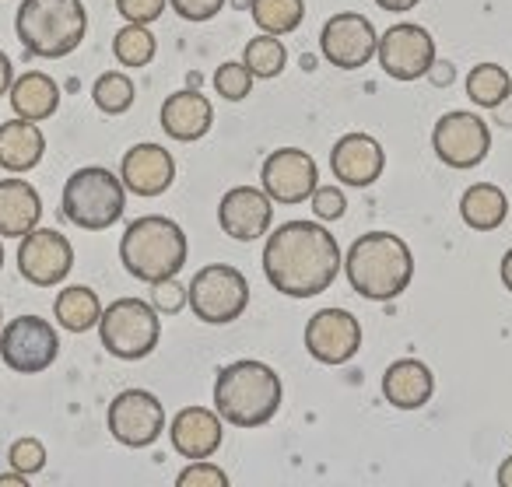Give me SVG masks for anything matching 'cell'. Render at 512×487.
Instances as JSON below:
<instances>
[{"instance_id":"6da1fadb","label":"cell","mask_w":512,"mask_h":487,"mask_svg":"<svg viewBox=\"0 0 512 487\" xmlns=\"http://www.w3.org/2000/svg\"><path fill=\"white\" fill-rule=\"evenodd\" d=\"M264 274L281 295H323L341 274V246L327 228L313 221H288L267 239Z\"/></svg>"},{"instance_id":"7a4b0ae2","label":"cell","mask_w":512,"mask_h":487,"mask_svg":"<svg viewBox=\"0 0 512 487\" xmlns=\"http://www.w3.org/2000/svg\"><path fill=\"white\" fill-rule=\"evenodd\" d=\"M351 288L369 302H390L404 295L414 277V256L400 235L390 232H369L355 239L344 260Z\"/></svg>"},{"instance_id":"3957f363","label":"cell","mask_w":512,"mask_h":487,"mask_svg":"<svg viewBox=\"0 0 512 487\" xmlns=\"http://www.w3.org/2000/svg\"><path fill=\"white\" fill-rule=\"evenodd\" d=\"M285 400V386L281 375L264 361H235V365L221 368L218 382H214V407H218L221 421L235 424V428H260L281 410Z\"/></svg>"},{"instance_id":"277c9868","label":"cell","mask_w":512,"mask_h":487,"mask_svg":"<svg viewBox=\"0 0 512 487\" xmlns=\"http://www.w3.org/2000/svg\"><path fill=\"white\" fill-rule=\"evenodd\" d=\"M15 32L32 57L60 60L88 36V11L81 0H22Z\"/></svg>"},{"instance_id":"5b68a950","label":"cell","mask_w":512,"mask_h":487,"mask_svg":"<svg viewBox=\"0 0 512 487\" xmlns=\"http://www.w3.org/2000/svg\"><path fill=\"white\" fill-rule=\"evenodd\" d=\"M120 260L130 277L144 284H158L176 277L186 263V235L172 218L148 214L127 225L120 242Z\"/></svg>"},{"instance_id":"8992f818","label":"cell","mask_w":512,"mask_h":487,"mask_svg":"<svg viewBox=\"0 0 512 487\" xmlns=\"http://www.w3.org/2000/svg\"><path fill=\"white\" fill-rule=\"evenodd\" d=\"M60 207H64V218L71 225L85 228V232H102V228H113L123 218L127 186L109 169L88 165V169H78L67 179Z\"/></svg>"},{"instance_id":"52a82bcc","label":"cell","mask_w":512,"mask_h":487,"mask_svg":"<svg viewBox=\"0 0 512 487\" xmlns=\"http://www.w3.org/2000/svg\"><path fill=\"white\" fill-rule=\"evenodd\" d=\"M99 337L113 358L120 361H141L158 347L162 323L158 309L141 298H116L99 316Z\"/></svg>"},{"instance_id":"ba28073f","label":"cell","mask_w":512,"mask_h":487,"mask_svg":"<svg viewBox=\"0 0 512 487\" xmlns=\"http://www.w3.org/2000/svg\"><path fill=\"white\" fill-rule=\"evenodd\" d=\"M186 302L200 323H232L249 305V281L228 263H211V267L197 270V277L186 288Z\"/></svg>"},{"instance_id":"9c48e42d","label":"cell","mask_w":512,"mask_h":487,"mask_svg":"<svg viewBox=\"0 0 512 487\" xmlns=\"http://www.w3.org/2000/svg\"><path fill=\"white\" fill-rule=\"evenodd\" d=\"M60 337L46 319L39 316H18L0 330V358L11 372L36 375L57 361Z\"/></svg>"},{"instance_id":"30bf717a","label":"cell","mask_w":512,"mask_h":487,"mask_svg":"<svg viewBox=\"0 0 512 487\" xmlns=\"http://www.w3.org/2000/svg\"><path fill=\"white\" fill-rule=\"evenodd\" d=\"M109 431L116 442L130 445V449L155 445L165 431V407L148 389H123L109 403Z\"/></svg>"},{"instance_id":"8fae6325","label":"cell","mask_w":512,"mask_h":487,"mask_svg":"<svg viewBox=\"0 0 512 487\" xmlns=\"http://www.w3.org/2000/svg\"><path fill=\"white\" fill-rule=\"evenodd\" d=\"M74 267V246L53 228H32L18 246V270L36 288H57Z\"/></svg>"},{"instance_id":"7c38bea8","label":"cell","mask_w":512,"mask_h":487,"mask_svg":"<svg viewBox=\"0 0 512 487\" xmlns=\"http://www.w3.org/2000/svg\"><path fill=\"white\" fill-rule=\"evenodd\" d=\"M432 148L449 169H474V165H481L488 158V123L474 113H446L435 123Z\"/></svg>"},{"instance_id":"4fadbf2b","label":"cell","mask_w":512,"mask_h":487,"mask_svg":"<svg viewBox=\"0 0 512 487\" xmlns=\"http://www.w3.org/2000/svg\"><path fill=\"white\" fill-rule=\"evenodd\" d=\"M376 57L390 78L418 81L435 64V39L421 25H393L376 43Z\"/></svg>"},{"instance_id":"5bb4252c","label":"cell","mask_w":512,"mask_h":487,"mask_svg":"<svg viewBox=\"0 0 512 487\" xmlns=\"http://www.w3.org/2000/svg\"><path fill=\"white\" fill-rule=\"evenodd\" d=\"M376 25L365 15H355V11H344V15H334L320 32V50L323 57L330 60L341 71H358L365 67L372 57H376Z\"/></svg>"},{"instance_id":"9a60e30c","label":"cell","mask_w":512,"mask_h":487,"mask_svg":"<svg viewBox=\"0 0 512 487\" xmlns=\"http://www.w3.org/2000/svg\"><path fill=\"white\" fill-rule=\"evenodd\" d=\"M260 179H264V193L271 200H278V204H302L320 186V172H316L313 155L299 148L274 151L264 162Z\"/></svg>"},{"instance_id":"2e32d148","label":"cell","mask_w":512,"mask_h":487,"mask_svg":"<svg viewBox=\"0 0 512 487\" xmlns=\"http://www.w3.org/2000/svg\"><path fill=\"white\" fill-rule=\"evenodd\" d=\"M306 347L323 365H344L362 347V326L344 309H320L306 326Z\"/></svg>"},{"instance_id":"e0dca14e","label":"cell","mask_w":512,"mask_h":487,"mask_svg":"<svg viewBox=\"0 0 512 487\" xmlns=\"http://www.w3.org/2000/svg\"><path fill=\"white\" fill-rule=\"evenodd\" d=\"M218 221L225 228V235L239 242H253L260 235H267L274 221V204L264 190H256V186H235L221 197L218 207Z\"/></svg>"},{"instance_id":"ac0fdd59","label":"cell","mask_w":512,"mask_h":487,"mask_svg":"<svg viewBox=\"0 0 512 487\" xmlns=\"http://www.w3.org/2000/svg\"><path fill=\"white\" fill-rule=\"evenodd\" d=\"M120 179L137 197H162L176 179V162L162 144H137L123 155Z\"/></svg>"},{"instance_id":"d6986e66","label":"cell","mask_w":512,"mask_h":487,"mask_svg":"<svg viewBox=\"0 0 512 487\" xmlns=\"http://www.w3.org/2000/svg\"><path fill=\"white\" fill-rule=\"evenodd\" d=\"M383 165H386L383 148H379V141L369 134L341 137V141L334 144V151H330V169L348 186H372L383 176Z\"/></svg>"},{"instance_id":"ffe728a7","label":"cell","mask_w":512,"mask_h":487,"mask_svg":"<svg viewBox=\"0 0 512 487\" xmlns=\"http://www.w3.org/2000/svg\"><path fill=\"white\" fill-rule=\"evenodd\" d=\"M221 414L207 407H183L176 417H172V449L183 459H211L221 445Z\"/></svg>"},{"instance_id":"44dd1931","label":"cell","mask_w":512,"mask_h":487,"mask_svg":"<svg viewBox=\"0 0 512 487\" xmlns=\"http://www.w3.org/2000/svg\"><path fill=\"white\" fill-rule=\"evenodd\" d=\"M211 123H214V109L200 92L183 88V92L169 95L162 102V130L172 141H183V144L200 141L211 130Z\"/></svg>"},{"instance_id":"7402d4cb","label":"cell","mask_w":512,"mask_h":487,"mask_svg":"<svg viewBox=\"0 0 512 487\" xmlns=\"http://www.w3.org/2000/svg\"><path fill=\"white\" fill-rule=\"evenodd\" d=\"M432 389H435V375L425 361H414V358H404V361H393L383 375V396L386 403L400 410H418L432 400Z\"/></svg>"},{"instance_id":"603a6c76","label":"cell","mask_w":512,"mask_h":487,"mask_svg":"<svg viewBox=\"0 0 512 487\" xmlns=\"http://www.w3.org/2000/svg\"><path fill=\"white\" fill-rule=\"evenodd\" d=\"M43 218V200L25 179H0V235L22 239Z\"/></svg>"},{"instance_id":"cb8c5ba5","label":"cell","mask_w":512,"mask_h":487,"mask_svg":"<svg viewBox=\"0 0 512 487\" xmlns=\"http://www.w3.org/2000/svg\"><path fill=\"white\" fill-rule=\"evenodd\" d=\"M46 137L39 130V123L32 120H11L0 123V169L8 172H29L43 162Z\"/></svg>"},{"instance_id":"d4e9b609","label":"cell","mask_w":512,"mask_h":487,"mask_svg":"<svg viewBox=\"0 0 512 487\" xmlns=\"http://www.w3.org/2000/svg\"><path fill=\"white\" fill-rule=\"evenodd\" d=\"M11 109L15 116L32 123H43L50 120L53 113L60 109V88L50 74L43 71H29L11 85Z\"/></svg>"},{"instance_id":"484cf974","label":"cell","mask_w":512,"mask_h":487,"mask_svg":"<svg viewBox=\"0 0 512 487\" xmlns=\"http://www.w3.org/2000/svg\"><path fill=\"white\" fill-rule=\"evenodd\" d=\"M460 214L470 228H477V232H495V228L505 221V214H509V197H505L498 186L477 183L463 193Z\"/></svg>"},{"instance_id":"4316f807","label":"cell","mask_w":512,"mask_h":487,"mask_svg":"<svg viewBox=\"0 0 512 487\" xmlns=\"http://www.w3.org/2000/svg\"><path fill=\"white\" fill-rule=\"evenodd\" d=\"M53 312H57L60 326L71 333H88L92 326H99L102 316V302L92 288L85 284H74V288H64L53 302Z\"/></svg>"},{"instance_id":"83f0119b","label":"cell","mask_w":512,"mask_h":487,"mask_svg":"<svg viewBox=\"0 0 512 487\" xmlns=\"http://www.w3.org/2000/svg\"><path fill=\"white\" fill-rule=\"evenodd\" d=\"M249 11H253V22L260 32H267V36H288L306 18V0H253Z\"/></svg>"},{"instance_id":"f1b7e54d","label":"cell","mask_w":512,"mask_h":487,"mask_svg":"<svg viewBox=\"0 0 512 487\" xmlns=\"http://www.w3.org/2000/svg\"><path fill=\"white\" fill-rule=\"evenodd\" d=\"M467 95L474 106L498 109L512 95V81H509V74H505V67H498V64L474 67L467 78Z\"/></svg>"},{"instance_id":"f546056e","label":"cell","mask_w":512,"mask_h":487,"mask_svg":"<svg viewBox=\"0 0 512 487\" xmlns=\"http://www.w3.org/2000/svg\"><path fill=\"white\" fill-rule=\"evenodd\" d=\"M242 64L249 67V74H253V78H278V74L285 71V64H288L285 43H281L278 36H267V32H264V36L249 39Z\"/></svg>"},{"instance_id":"4dcf8cb0","label":"cell","mask_w":512,"mask_h":487,"mask_svg":"<svg viewBox=\"0 0 512 487\" xmlns=\"http://www.w3.org/2000/svg\"><path fill=\"white\" fill-rule=\"evenodd\" d=\"M134 95H137L134 92V81H130L127 74H120V71L102 74V78L92 85L95 106H99L106 116H123L130 106H134Z\"/></svg>"},{"instance_id":"1f68e13d","label":"cell","mask_w":512,"mask_h":487,"mask_svg":"<svg viewBox=\"0 0 512 487\" xmlns=\"http://www.w3.org/2000/svg\"><path fill=\"white\" fill-rule=\"evenodd\" d=\"M113 53L123 67H148L155 60V36L148 32V25H127L116 32Z\"/></svg>"},{"instance_id":"d6a6232c","label":"cell","mask_w":512,"mask_h":487,"mask_svg":"<svg viewBox=\"0 0 512 487\" xmlns=\"http://www.w3.org/2000/svg\"><path fill=\"white\" fill-rule=\"evenodd\" d=\"M214 88H218V95H225L228 102H239L249 95V88H253V74H249L246 64H221L218 74H214Z\"/></svg>"},{"instance_id":"836d02e7","label":"cell","mask_w":512,"mask_h":487,"mask_svg":"<svg viewBox=\"0 0 512 487\" xmlns=\"http://www.w3.org/2000/svg\"><path fill=\"white\" fill-rule=\"evenodd\" d=\"M8 463L15 466L18 473H39L46 466V449L39 438H18V442H11L8 449Z\"/></svg>"},{"instance_id":"e575fe53","label":"cell","mask_w":512,"mask_h":487,"mask_svg":"<svg viewBox=\"0 0 512 487\" xmlns=\"http://www.w3.org/2000/svg\"><path fill=\"white\" fill-rule=\"evenodd\" d=\"M179 487H228V473L207 459H193L183 473L176 477Z\"/></svg>"},{"instance_id":"d590c367","label":"cell","mask_w":512,"mask_h":487,"mask_svg":"<svg viewBox=\"0 0 512 487\" xmlns=\"http://www.w3.org/2000/svg\"><path fill=\"white\" fill-rule=\"evenodd\" d=\"M309 200H313V214L323 221H337L348 211V200H344L341 186H316Z\"/></svg>"},{"instance_id":"8d00e7d4","label":"cell","mask_w":512,"mask_h":487,"mask_svg":"<svg viewBox=\"0 0 512 487\" xmlns=\"http://www.w3.org/2000/svg\"><path fill=\"white\" fill-rule=\"evenodd\" d=\"M169 0H116V11L127 18L130 25H151L162 18Z\"/></svg>"},{"instance_id":"74e56055","label":"cell","mask_w":512,"mask_h":487,"mask_svg":"<svg viewBox=\"0 0 512 487\" xmlns=\"http://www.w3.org/2000/svg\"><path fill=\"white\" fill-rule=\"evenodd\" d=\"M169 4L186 22H211V18L225 8V0H169Z\"/></svg>"},{"instance_id":"f35d334b","label":"cell","mask_w":512,"mask_h":487,"mask_svg":"<svg viewBox=\"0 0 512 487\" xmlns=\"http://www.w3.org/2000/svg\"><path fill=\"white\" fill-rule=\"evenodd\" d=\"M151 298H155V309L158 312H179L186 305V288L176 281V277H165V281L155 284Z\"/></svg>"},{"instance_id":"ab89813d","label":"cell","mask_w":512,"mask_h":487,"mask_svg":"<svg viewBox=\"0 0 512 487\" xmlns=\"http://www.w3.org/2000/svg\"><path fill=\"white\" fill-rule=\"evenodd\" d=\"M11 74H15V67H11V60L4 57V50H0V95L11 92Z\"/></svg>"},{"instance_id":"60d3db41","label":"cell","mask_w":512,"mask_h":487,"mask_svg":"<svg viewBox=\"0 0 512 487\" xmlns=\"http://www.w3.org/2000/svg\"><path fill=\"white\" fill-rule=\"evenodd\" d=\"M383 11H411L418 8V0H376Z\"/></svg>"},{"instance_id":"b9f144b4","label":"cell","mask_w":512,"mask_h":487,"mask_svg":"<svg viewBox=\"0 0 512 487\" xmlns=\"http://www.w3.org/2000/svg\"><path fill=\"white\" fill-rule=\"evenodd\" d=\"M29 484V473H0V487H25Z\"/></svg>"},{"instance_id":"7bdbcfd3","label":"cell","mask_w":512,"mask_h":487,"mask_svg":"<svg viewBox=\"0 0 512 487\" xmlns=\"http://www.w3.org/2000/svg\"><path fill=\"white\" fill-rule=\"evenodd\" d=\"M439 67H442V71H435V64H432V71H428L435 85H446V81H453V67H449V64H439Z\"/></svg>"},{"instance_id":"ee69618b","label":"cell","mask_w":512,"mask_h":487,"mask_svg":"<svg viewBox=\"0 0 512 487\" xmlns=\"http://www.w3.org/2000/svg\"><path fill=\"white\" fill-rule=\"evenodd\" d=\"M498 484L502 487H512V456L502 463V470H498Z\"/></svg>"},{"instance_id":"f6af8a7d","label":"cell","mask_w":512,"mask_h":487,"mask_svg":"<svg viewBox=\"0 0 512 487\" xmlns=\"http://www.w3.org/2000/svg\"><path fill=\"white\" fill-rule=\"evenodd\" d=\"M502 281H505V288L512 291V249L505 253V260H502Z\"/></svg>"},{"instance_id":"bcb514c9","label":"cell","mask_w":512,"mask_h":487,"mask_svg":"<svg viewBox=\"0 0 512 487\" xmlns=\"http://www.w3.org/2000/svg\"><path fill=\"white\" fill-rule=\"evenodd\" d=\"M0 267H4V242H0Z\"/></svg>"}]
</instances>
